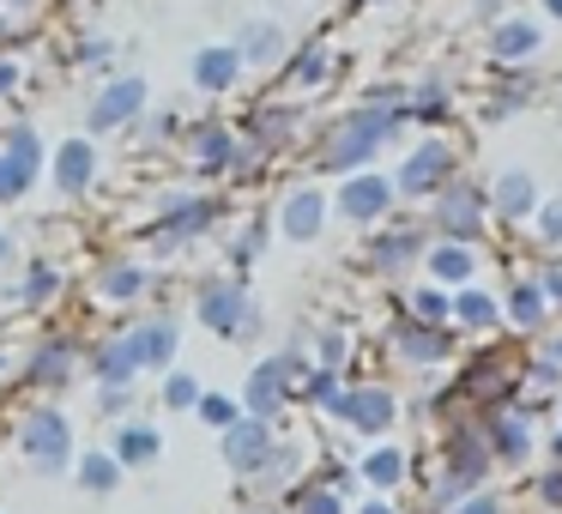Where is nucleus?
Returning a JSON list of instances; mask_svg holds the SVG:
<instances>
[{"instance_id":"nucleus-1","label":"nucleus","mask_w":562,"mask_h":514,"mask_svg":"<svg viewBox=\"0 0 562 514\" xmlns=\"http://www.w3.org/2000/svg\"><path fill=\"white\" fill-rule=\"evenodd\" d=\"M387 134H393V115H351V122H345L339 134H333L327 164H333V170H351V164H363Z\"/></svg>"},{"instance_id":"nucleus-2","label":"nucleus","mask_w":562,"mask_h":514,"mask_svg":"<svg viewBox=\"0 0 562 514\" xmlns=\"http://www.w3.org/2000/svg\"><path fill=\"white\" fill-rule=\"evenodd\" d=\"M19 448L37 460V472H61L67 466V417L61 412H31L19 429Z\"/></svg>"},{"instance_id":"nucleus-3","label":"nucleus","mask_w":562,"mask_h":514,"mask_svg":"<svg viewBox=\"0 0 562 514\" xmlns=\"http://www.w3.org/2000/svg\"><path fill=\"white\" fill-rule=\"evenodd\" d=\"M139 103H146V79H122V86H110L98 103H91V134H110V127L134 122Z\"/></svg>"},{"instance_id":"nucleus-4","label":"nucleus","mask_w":562,"mask_h":514,"mask_svg":"<svg viewBox=\"0 0 562 514\" xmlns=\"http://www.w3.org/2000/svg\"><path fill=\"white\" fill-rule=\"evenodd\" d=\"M200 315H206V327L218 333H248V297L243 284H206V297H200Z\"/></svg>"},{"instance_id":"nucleus-5","label":"nucleus","mask_w":562,"mask_h":514,"mask_svg":"<svg viewBox=\"0 0 562 514\" xmlns=\"http://www.w3.org/2000/svg\"><path fill=\"white\" fill-rule=\"evenodd\" d=\"M291 369H296V357L260 364V369H255V381H248V412H260V417L279 412V393H284V381H291Z\"/></svg>"},{"instance_id":"nucleus-6","label":"nucleus","mask_w":562,"mask_h":514,"mask_svg":"<svg viewBox=\"0 0 562 514\" xmlns=\"http://www.w3.org/2000/svg\"><path fill=\"white\" fill-rule=\"evenodd\" d=\"M333 412L351 417V424H363V429H381L393 417V400H387V393H375V388H369V393H339Z\"/></svg>"},{"instance_id":"nucleus-7","label":"nucleus","mask_w":562,"mask_h":514,"mask_svg":"<svg viewBox=\"0 0 562 514\" xmlns=\"http://www.w3.org/2000/svg\"><path fill=\"white\" fill-rule=\"evenodd\" d=\"M224 454H231V466H243V472H255L260 460H267V424H231V436H224Z\"/></svg>"},{"instance_id":"nucleus-8","label":"nucleus","mask_w":562,"mask_h":514,"mask_svg":"<svg viewBox=\"0 0 562 514\" xmlns=\"http://www.w3.org/2000/svg\"><path fill=\"white\" fill-rule=\"evenodd\" d=\"M441 176H448V146H424V152H412V164H405L400 188H405V194H424V188L441 182Z\"/></svg>"},{"instance_id":"nucleus-9","label":"nucleus","mask_w":562,"mask_h":514,"mask_svg":"<svg viewBox=\"0 0 562 514\" xmlns=\"http://www.w3.org/2000/svg\"><path fill=\"white\" fill-rule=\"evenodd\" d=\"M236 67H243V55H236V49H200V55H194V86L224 91V86L236 79Z\"/></svg>"},{"instance_id":"nucleus-10","label":"nucleus","mask_w":562,"mask_h":514,"mask_svg":"<svg viewBox=\"0 0 562 514\" xmlns=\"http://www.w3.org/2000/svg\"><path fill=\"white\" fill-rule=\"evenodd\" d=\"M339 206L351 212V219H375V212L387 206V182H381V176H357V182H345Z\"/></svg>"},{"instance_id":"nucleus-11","label":"nucleus","mask_w":562,"mask_h":514,"mask_svg":"<svg viewBox=\"0 0 562 514\" xmlns=\"http://www.w3.org/2000/svg\"><path fill=\"white\" fill-rule=\"evenodd\" d=\"M55 182H61L67 194H79V188L91 182V146L86 139H67V146L55 152Z\"/></svg>"},{"instance_id":"nucleus-12","label":"nucleus","mask_w":562,"mask_h":514,"mask_svg":"<svg viewBox=\"0 0 562 514\" xmlns=\"http://www.w3.org/2000/svg\"><path fill=\"white\" fill-rule=\"evenodd\" d=\"M98 369H103V381H110V388H122V381L134 376V369H146V345H139V333H127L122 345H110Z\"/></svg>"},{"instance_id":"nucleus-13","label":"nucleus","mask_w":562,"mask_h":514,"mask_svg":"<svg viewBox=\"0 0 562 514\" xmlns=\"http://www.w3.org/2000/svg\"><path fill=\"white\" fill-rule=\"evenodd\" d=\"M441 224H448L453 236H472L477 231V194H472V188H453V194L441 200Z\"/></svg>"},{"instance_id":"nucleus-14","label":"nucleus","mask_w":562,"mask_h":514,"mask_svg":"<svg viewBox=\"0 0 562 514\" xmlns=\"http://www.w3.org/2000/svg\"><path fill=\"white\" fill-rule=\"evenodd\" d=\"M206 219H212L206 200H182V206H170V219H164V231H158V236H164V243H182V236H194Z\"/></svg>"},{"instance_id":"nucleus-15","label":"nucleus","mask_w":562,"mask_h":514,"mask_svg":"<svg viewBox=\"0 0 562 514\" xmlns=\"http://www.w3.org/2000/svg\"><path fill=\"white\" fill-rule=\"evenodd\" d=\"M37 134H31V127H13V139H7V164H13V176L19 182L31 188V176H37Z\"/></svg>"},{"instance_id":"nucleus-16","label":"nucleus","mask_w":562,"mask_h":514,"mask_svg":"<svg viewBox=\"0 0 562 514\" xmlns=\"http://www.w3.org/2000/svg\"><path fill=\"white\" fill-rule=\"evenodd\" d=\"M284 231L291 236H315L321 231V194H291V206H284Z\"/></svg>"},{"instance_id":"nucleus-17","label":"nucleus","mask_w":562,"mask_h":514,"mask_svg":"<svg viewBox=\"0 0 562 514\" xmlns=\"http://www.w3.org/2000/svg\"><path fill=\"white\" fill-rule=\"evenodd\" d=\"M115 460H134V466L158 460V436H151V429H139V424H127L122 442H115Z\"/></svg>"},{"instance_id":"nucleus-18","label":"nucleus","mask_w":562,"mask_h":514,"mask_svg":"<svg viewBox=\"0 0 562 514\" xmlns=\"http://www.w3.org/2000/svg\"><path fill=\"white\" fill-rule=\"evenodd\" d=\"M139 345H146V364H170V351H176V321H151V327H139Z\"/></svg>"},{"instance_id":"nucleus-19","label":"nucleus","mask_w":562,"mask_h":514,"mask_svg":"<svg viewBox=\"0 0 562 514\" xmlns=\"http://www.w3.org/2000/svg\"><path fill=\"white\" fill-rule=\"evenodd\" d=\"M236 55H255V62L279 55V25H267V19H260V25H248L243 31V49H236Z\"/></svg>"},{"instance_id":"nucleus-20","label":"nucleus","mask_w":562,"mask_h":514,"mask_svg":"<svg viewBox=\"0 0 562 514\" xmlns=\"http://www.w3.org/2000/svg\"><path fill=\"white\" fill-rule=\"evenodd\" d=\"M79 484H86V490H115V460H110V454H86Z\"/></svg>"},{"instance_id":"nucleus-21","label":"nucleus","mask_w":562,"mask_h":514,"mask_svg":"<svg viewBox=\"0 0 562 514\" xmlns=\"http://www.w3.org/2000/svg\"><path fill=\"white\" fill-rule=\"evenodd\" d=\"M496 200H502V212H526V206H532V182H526L520 170H514V176H502Z\"/></svg>"},{"instance_id":"nucleus-22","label":"nucleus","mask_w":562,"mask_h":514,"mask_svg":"<svg viewBox=\"0 0 562 514\" xmlns=\"http://www.w3.org/2000/svg\"><path fill=\"white\" fill-rule=\"evenodd\" d=\"M139 284H146V272H139V267H115V272H103V291H110V297H139Z\"/></svg>"},{"instance_id":"nucleus-23","label":"nucleus","mask_w":562,"mask_h":514,"mask_svg":"<svg viewBox=\"0 0 562 514\" xmlns=\"http://www.w3.org/2000/svg\"><path fill=\"white\" fill-rule=\"evenodd\" d=\"M67 369H74V357H67L61 345H49V351L37 357V369H31V376H37V381H61Z\"/></svg>"},{"instance_id":"nucleus-24","label":"nucleus","mask_w":562,"mask_h":514,"mask_svg":"<svg viewBox=\"0 0 562 514\" xmlns=\"http://www.w3.org/2000/svg\"><path fill=\"white\" fill-rule=\"evenodd\" d=\"M429 267H436L441 279H465V272H472V260H465V248H436V260H429Z\"/></svg>"},{"instance_id":"nucleus-25","label":"nucleus","mask_w":562,"mask_h":514,"mask_svg":"<svg viewBox=\"0 0 562 514\" xmlns=\"http://www.w3.org/2000/svg\"><path fill=\"white\" fill-rule=\"evenodd\" d=\"M538 43V31L532 25H508V31H496V49L502 55H520V49H532Z\"/></svg>"},{"instance_id":"nucleus-26","label":"nucleus","mask_w":562,"mask_h":514,"mask_svg":"<svg viewBox=\"0 0 562 514\" xmlns=\"http://www.w3.org/2000/svg\"><path fill=\"white\" fill-rule=\"evenodd\" d=\"M496 448L508 454V460H514V454H526V424H514V417H502V424H496Z\"/></svg>"},{"instance_id":"nucleus-27","label":"nucleus","mask_w":562,"mask_h":514,"mask_svg":"<svg viewBox=\"0 0 562 514\" xmlns=\"http://www.w3.org/2000/svg\"><path fill=\"white\" fill-rule=\"evenodd\" d=\"M200 158H206L212 170H218V164H231V134H218V127H212V134H200Z\"/></svg>"},{"instance_id":"nucleus-28","label":"nucleus","mask_w":562,"mask_h":514,"mask_svg":"<svg viewBox=\"0 0 562 514\" xmlns=\"http://www.w3.org/2000/svg\"><path fill=\"white\" fill-rule=\"evenodd\" d=\"M412 248H417V236H412V231H405V236H387V243L375 248V260H381V267H400V260L412 255Z\"/></svg>"},{"instance_id":"nucleus-29","label":"nucleus","mask_w":562,"mask_h":514,"mask_svg":"<svg viewBox=\"0 0 562 514\" xmlns=\"http://www.w3.org/2000/svg\"><path fill=\"white\" fill-rule=\"evenodd\" d=\"M200 417H206V424H218V429H231L236 424V405L218 400V393H206V400H200Z\"/></svg>"},{"instance_id":"nucleus-30","label":"nucleus","mask_w":562,"mask_h":514,"mask_svg":"<svg viewBox=\"0 0 562 514\" xmlns=\"http://www.w3.org/2000/svg\"><path fill=\"white\" fill-rule=\"evenodd\" d=\"M363 472L375 478V484H393V478H400V454H387V448H381V454H369V466H363Z\"/></svg>"},{"instance_id":"nucleus-31","label":"nucleus","mask_w":562,"mask_h":514,"mask_svg":"<svg viewBox=\"0 0 562 514\" xmlns=\"http://www.w3.org/2000/svg\"><path fill=\"white\" fill-rule=\"evenodd\" d=\"M400 345H405V351H412V357H436V351H441V339H436V333H424V327L400 333Z\"/></svg>"},{"instance_id":"nucleus-32","label":"nucleus","mask_w":562,"mask_h":514,"mask_svg":"<svg viewBox=\"0 0 562 514\" xmlns=\"http://www.w3.org/2000/svg\"><path fill=\"white\" fill-rule=\"evenodd\" d=\"M460 315L472 321V327H484V321H496V309H490V297L472 291V297H460Z\"/></svg>"},{"instance_id":"nucleus-33","label":"nucleus","mask_w":562,"mask_h":514,"mask_svg":"<svg viewBox=\"0 0 562 514\" xmlns=\"http://www.w3.org/2000/svg\"><path fill=\"white\" fill-rule=\"evenodd\" d=\"M164 400H170V405H194V400H200V388H194L188 376H170V388H164Z\"/></svg>"},{"instance_id":"nucleus-34","label":"nucleus","mask_w":562,"mask_h":514,"mask_svg":"<svg viewBox=\"0 0 562 514\" xmlns=\"http://www.w3.org/2000/svg\"><path fill=\"white\" fill-rule=\"evenodd\" d=\"M49 291H55V272H49V267H37V272H31V284H25V297L37 303V297H49Z\"/></svg>"},{"instance_id":"nucleus-35","label":"nucleus","mask_w":562,"mask_h":514,"mask_svg":"<svg viewBox=\"0 0 562 514\" xmlns=\"http://www.w3.org/2000/svg\"><path fill=\"white\" fill-rule=\"evenodd\" d=\"M303 514H339V496H327V490H315V496H303Z\"/></svg>"},{"instance_id":"nucleus-36","label":"nucleus","mask_w":562,"mask_h":514,"mask_svg":"<svg viewBox=\"0 0 562 514\" xmlns=\"http://www.w3.org/2000/svg\"><path fill=\"white\" fill-rule=\"evenodd\" d=\"M13 194H25V182L13 176V164L0 158V200H13Z\"/></svg>"},{"instance_id":"nucleus-37","label":"nucleus","mask_w":562,"mask_h":514,"mask_svg":"<svg viewBox=\"0 0 562 514\" xmlns=\"http://www.w3.org/2000/svg\"><path fill=\"white\" fill-rule=\"evenodd\" d=\"M321 67H327V55H303V62H296V79L308 86V79H321Z\"/></svg>"},{"instance_id":"nucleus-38","label":"nucleus","mask_w":562,"mask_h":514,"mask_svg":"<svg viewBox=\"0 0 562 514\" xmlns=\"http://www.w3.org/2000/svg\"><path fill=\"white\" fill-rule=\"evenodd\" d=\"M514 315H520V321H538V291H520V297H514Z\"/></svg>"},{"instance_id":"nucleus-39","label":"nucleus","mask_w":562,"mask_h":514,"mask_svg":"<svg viewBox=\"0 0 562 514\" xmlns=\"http://www.w3.org/2000/svg\"><path fill=\"white\" fill-rule=\"evenodd\" d=\"M441 309H448V303H441V297H417V315H424V321H441Z\"/></svg>"},{"instance_id":"nucleus-40","label":"nucleus","mask_w":562,"mask_h":514,"mask_svg":"<svg viewBox=\"0 0 562 514\" xmlns=\"http://www.w3.org/2000/svg\"><path fill=\"white\" fill-rule=\"evenodd\" d=\"M544 236H550V243H562V206L544 212Z\"/></svg>"},{"instance_id":"nucleus-41","label":"nucleus","mask_w":562,"mask_h":514,"mask_svg":"<svg viewBox=\"0 0 562 514\" xmlns=\"http://www.w3.org/2000/svg\"><path fill=\"white\" fill-rule=\"evenodd\" d=\"M544 496H557V502H562V472H557V478H550V484H544Z\"/></svg>"},{"instance_id":"nucleus-42","label":"nucleus","mask_w":562,"mask_h":514,"mask_svg":"<svg viewBox=\"0 0 562 514\" xmlns=\"http://www.w3.org/2000/svg\"><path fill=\"white\" fill-rule=\"evenodd\" d=\"M465 514H496V509H490V502H465Z\"/></svg>"},{"instance_id":"nucleus-43","label":"nucleus","mask_w":562,"mask_h":514,"mask_svg":"<svg viewBox=\"0 0 562 514\" xmlns=\"http://www.w3.org/2000/svg\"><path fill=\"white\" fill-rule=\"evenodd\" d=\"M7 86H13V67H7V62H0V91H7Z\"/></svg>"},{"instance_id":"nucleus-44","label":"nucleus","mask_w":562,"mask_h":514,"mask_svg":"<svg viewBox=\"0 0 562 514\" xmlns=\"http://www.w3.org/2000/svg\"><path fill=\"white\" fill-rule=\"evenodd\" d=\"M363 514H393V509H381V502H369V509Z\"/></svg>"},{"instance_id":"nucleus-45","label":"nucleus","mask_w":562,"mask_h":514,"mask_svg":"<svg viewBox=\"0 0 562 514\" xmlns=\"http://www.w3.org/2000/svg\"><path fill=\"white\" fill-rule=\"evenodd\" d=\"M550 13H562V0H550Z\"/></svg>"},{"instance_id":"nucleus-46","label":"nucleus","mask_w":562,"mask_h":514,"mask_svg":"<svg viewBox=\"0 0 562 514\" xmlns=\"http://www.w3.org/2000/svg\"><path fill=\"white\" fill-rule=\"evenodd\" d=\"M0 255H7V236H0Z\"/></svg>"},{"instance_id":"nucleus-47","label":"nucleus","mask_w":562,"mask_h":514,"mask_svg":"<svg viewBox=\"0 0 562 514\" xmlns=\"http://www.w3.org/2000/svg\"><path fill=\"white\" fill-rule=\"evenodd\" d=\"M13 7H31V0H13Z\"/></svg>"}]
</instances>
